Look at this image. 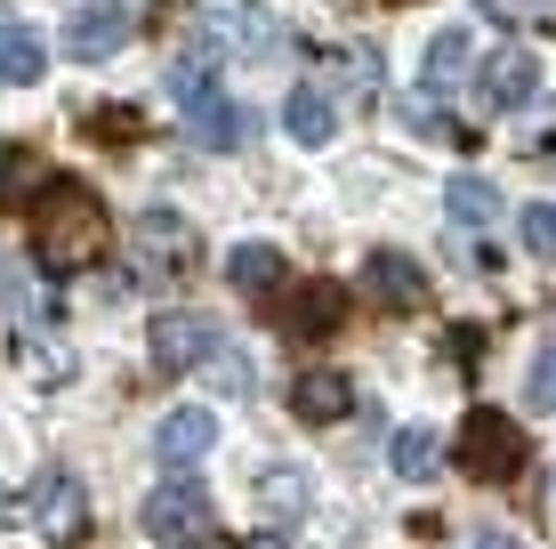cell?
I'll use <instances>...</instances> for the list:
<instances>
[{"mask_svg": "<svg viewBox=\"0 0 556 549\" xmlns=\"http://www.w3.org/2000/svg\"><path fill=\"white\" fill-rule=\"evenodd\" d=\"M138 525L162 549H210L218 541V509H210V494L194 477H169V485H153L146 509H138Z\"/></svg>", "mask_w": 556, "mask_h": 549, "instance_id": "cell-4", "label": "cell"}, {"mask_svg": "<svg viewBox=\"0 0 556 549\" xmlns=\"http://www.w3.org/2000/svg\"><path fill=\"white\" fill-rule=\"evenodd\" d=\"M516 226H525V251L532 259H556V202H532Z\"/></svg>", "mask_w": 556, "mask_h": 549, "instance_id": "cell-24", "label": "cell"}, {"mask_svg": "<svg viewBox=\"0 0 556 549\" xmlns=\"http://www.w3.org/2000/svg\"><path fill=\"white\" fill-rule=\"evenodd\" d=\"M33 525L49 534V549H73V541L89 534V501H81V485H73L65 469L33 477Z\"/></svg>", "mask_w": 556, "mask_h": 549, "instance_id": "cell-10", "label": "cell"}, {"mask_svg": "<svg viewBox=\"0 0 556 549\" xmlns=\"http://www.w3.org/2000/svg\"><path fill=\"white\" fill-rule=\"evenodd\" d=\"M153 372H194V364H210V348H218V324L210 315H194V308H169V315H153Z\"/></svg>", "mask_w": 556, "mask_h": 549, "instance_id": "cell-8", "label": "cell"}, {"mask_svg": "<svg viewBox=\"0 0 556 549\" xmlns=\"http://www.w3.org/2000/svg\"><path fill=\"white\" fill-rule=\"evenodd\" d=\"M202 49L210 57H266L275 49V16L258 0H202Z\"/></svg>", "mask_w": 556, "mask_h": 549, "instance_id": "cell-5", "label": "cell"}, {"mask_svg": "<svg viewBox=\"0 0 556 549\" xmlns=\"http://www.w3.org/2000/svg\"><path fill=\"white\" fill-rule=\"evenodd\" d=\"M484 9H492V16H532L541 0H484Z\"/></svg>", "mask_w": 556, "mask_h": 549, "instance_id": "cell-28", "label": "cell"}, {"mask_svg": "<svg viewBox=\"0 0 556 549\" xmlns=\"http://www.w3.org/2000/svg\"><path fill=\"white\" fill-rule=\"evenodd\" d=\"M363 291L379 299V308H395V315H419L428 308V267L404 251H371L363 259Z\"/></svg>", "mask_w": 556, "mask_h": 549, "instance_id": "cell-12", "label": "cell"}, {"mask_svg": "<svg viewBox=\"0 0 556 549\" xmlns=\"http://www.w3.org/2000/svg\"><path fill=\"white\" fill-rule=\"evenodd\" d=\"M291 412H299L306 428H331V421H348V412H355V380H348V372H299Z\"/></svg>", "mask_w": 556, "mask_h": 549, "instance_id": "cell-14", "label": "cell"}, {"mask_svg": "<svg viewBox=\"0 0 556 549\" xmlns=\"http://www.w3.org/2000/svg\"><path fill=\"white\" fill-rule=\"evenodd\" d=\"M388 461H395V477H412V485H428V477H435V461H444V445H435V428H395V445H388Z\"/></svg>", "mask_w": 556, "mask_h": 549, "instance_id": "cell-20", "label": "cell"}, {"mask_svg": "<svg viewBox=\"0 0 556 549\" xmlns=\"http://www.w3.org/2000/svg\"><path fill=\"white\" fill-rule=\"evenodd\" d=\"M89 138L129 146V138H138V113H129V105H98V113H89Z\"/></svg>", "mask_w": 556, "mask_h": 549, "instance_id": "cell-25", "label": "cell"}, {"mask_svg": "<svg viewBox=\"0 0 556 549\" xmlns=\"http://www.w3.org/2000/svg\"><path fill=\"white\" fill-rule=\"evenodd\" d=\"M226 283H235L242 299H275L282 291V251L275 242H235V251H226Z\"/></svg>", "mask_w": 556, "mask_h": 549, "instance_id": "cell-16", "label": "cell"}, {"mask_svg": "<svg viewBox=\"0 0 556 549\" xmlns=\"http://www.w3.org/2000/svg\"><path fill=\"white\" fill-rule=\"evenodd\" d=\"M459 73H468V33H435L428 57H419V82H428V98H444Z\"/></svg>", "mask_w": 556, "mask_h": 549, "instance_id": "cell-19", "label": "cell"}, {"mask_svg": "<svg viewBox=\"0 0 556 549\" xmlns=\"http://www.w3.org/2000/svg\"><path fill=\"white\" fill-rule=\"evenodd\" d=\"M242 549H291V541H282V534H258V541H242Z\"/></svg>", "mask_w": 556, "mask_h": 549, "instance_id": "cell-29", "label": "cell"}, {"mask_svg": "<svg viewBox=\"0 0 556 549\" xmlns=\"http://www.w3.org/2000/svg\"><path fill=\"white\" fill-rule=\"evenodd\" d=\"M282 129H291L299 146H331V129H339L331 89H323V82H299L291 98H282Z\"/></svg>", "mask_w": 556, "mask_h": 549, "instance_id": "cell-15", "label": "cell"}, {"mask_svg": "<svg viewBox=\"0 0 556 549\" xmlns=\"http://www.w3.org/2000/svg\"><path fill=\"white\" fill-rule=\"evenodd\" d=\"M275 324L291 332V339H331L339 324H348V283H331V275L291 283V291L275 299Z\"/></svg>", "mask_w": 556, "mask_h": 549, "instance_id": "cell-6", "label": "cell"}, {"mask_svg": "<svg viewBox=\"0 0 556 549\" xmlns=\"http://www.w3.org/2000/svg\"><path fill=\"white\" fill-rule=\"evenodd\" d=\"M41 73H49L41 33H33V25H0V82L25 89V82H41Z\"/></svg>", "mask_w": 556, "mask_h": 549, "instance_id": "cell-17", "label": "cell"}, {"mask_svg": "<svg viewBox=\"0 0 556 549\" xmlns=\"http://www.w3.org/2000/svg\"><path fill=\"white\" fill-rule=\"evenodd\" d=\"M210 445H218V421H210L202 404H178L162 428H153V452H162V469H169V477H186V469H194Z\"/></svg>", "mask_w": 556, "mask_h": 549, "instance_id": "cell-13", "label": "cell"}, {"mask_svg": "<svg viewBox=\"0 0 556 549\" xmlns=\"http://www.w3.org/2000/svg\"><path fill=\"white\" fill-rule=\"evenodd\" d=\"M169 98H178L186 129H194V146H210V154L251 146V113L218 89V57H210V49H186L178 65H169Z\"/></svg>", "mask_w": 556, "mask_h": 549, "instance_id": "cell-2", "label": "cell"}, {"mask_svg": "<svg viewBox=\"0 0 556 549\" xmlns=\"http://www.w3.org/2000/svg\"><path fill=\"white\" fill-rule=\"evenodd\" d=\"M444 211H452V226H468V235H476V226H501V186H492V178H452Z\"/></svg>", "mask_w": 556, "mask_h": 549, "instance_id": "cell-18", "label": "cell"}, {"mask_svg": "<svg viewBox=\"0 0 556 549\" xmlns=\"http://www.w3.org/2000/svg\"><path fill=\"white\" fill-rule=\"evenodd\" d=\"M525 396H532L541 412H556V348H541V355H532V380H525Z\"/></svg>", "mask_w": 556, "mask_h": 549, "instance_id": "cell-26", "label": "cell"}, {"mask_svg": "<svg viewBox=\"0 0 556 549\" xmlns=\"http://www.w3.org/2000/svg\"><path fill=\"white\" fill-rule=\"evenodd\" d=\"M41 154H33V146H16V154H0V211H16V202H33L41 195Z\"/></svg>", "mask_w": 556, "mask_h": 549, "instance_id": "cell-21", "label": "cell"}, {"mask_svg": "<svg viewBox=\"0 0 556 549\" xmlns=\"http://www.w3.org/2000/svg\"><path fill=\"white\" fill-rule=\"evenodd\" d=\"M210 380H218L226 396H251L258 372H251V355H242V348H226V339H218V348H210Z\"/></svg>", "mask_w": 556, "mask_h": 549, "instance_id": "cell-22", "label": "cell"}, {"mask_svg": "<svg viewBox=\"0 0 556 549\" xmlns=\"http://www.w3.org/2000/svg\"><path fill=\"white\" fill-rule=\"evenodd\" d=\"M452 461H459V477H476V485H508L516 469L532 461V445H525V428H516L508 412L476 404L468 421H459V437H452Z\"/></svg>", "mask_w": 556, "mask_h": 549, "instance_id": "cell-3", "label": "cell"}, {"mask_svg": "<svg viewBox=\"0 0 556 549\" xmlns=\"http://www.w3.org/2000/svg\"><path fill=\"white\" fill-rule=\"evenodd\" d=\"M468 549H525V541H516V534H501V525H484V534H476Z\"/></svg>", "mask_w": 556, "mask_h": 549, "instance_id": "cell-27", "label": "cell"}, {"mask_svg": "<svg viewBox=\"0 0 556 549\" xmlns=\"http://www.w3.org/2000/svg\"><path fill=\"white\" fill-rule=\"evenodd\" d=\"M129 33H138V9H122V0H89V9L65 25V57L105 65L113 49H129Z\"/></svg>", "mask_w": 556, "mask_h": 549, "instance_id": "cell-9", "label": "cell"}, {"mask_svg": "<svg viewBox=\"0 0 556 549\" xmlns=\"http://www.w3.org/2000/svg\"><path fill=\"white\" fill-rule=\"evenodd\" d=\"M258 494H266V509H275V517H299V509H306V477H299V469H266Z\"/></svg>", "mask_w": 556, "mask_h": 549, "instance_id": "cell-23", "label": "cell"}, {"mask_svg": "<svg viewBox=\"0 0 556 549\" xmlns=\"http://www.w3.org/2000/svg\"><path fill=\"white\" fill-rule=\"evenodd\" d=\"M105 242H113L105 202L81 178H41V195H33V259L49 275H81L105 259Z\"/></svg>", "mask_w": 556, "mask_h": 549, "instance_id": "cell-1", "label": "cell"}, {"mask_svg": "<svg viewBox=\"0 0 556 549\" xmlns=\"http://www.w3.org/2000/svg\"><path fill=\"white\" fill-rule=\"evenodd\" d=\"M138 267H146L153 283L186 275V267H194V226H186L178 211H146V219H138Z\"/></svg>", "mask_w": 556, "mask_h": 549, "instance_id": "cell-11", "label": "cell"}, {"mask_svg": "<svg viewBox=\"0 0 556 549\" xmlns=\"http://www.w3.org/2000/svg\"><path fill=\"white\" fill-rule=\"evenodd\" d=\"M476 98H484L492 113L532 105V98H541V57H532L525 41H501V49L484 57V73H476Z\"/></svg>", "mask_w": 556, "mask_h": 549, "instance_id": "cell-7", "label": "cell"}]
</instances>
